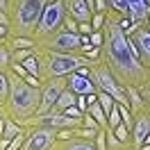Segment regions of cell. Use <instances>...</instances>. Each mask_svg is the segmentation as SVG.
Returning a JSON list of instances; mask_svg holds the SVG:
<instances>
[{
	"label": "cell",
	"instance_id": "obj_6",
	"mask_svg": "<svg viewBox=\"0 0 150 150\" xmlns=\"http://www.w3.org/2000/svg\"><path fill=\"white\" fill-rule=\"evenodd\" d=\"M66 16V9H64V0H52V2H46V7L39 16V23L34 32H32V39L39 41V39H46L48 34H52L55 30L62 28V21Z\"/></svg>",
	"mask_w": 150,
	"mask_h": 150
},
{
	"label": "cell",
	"instance_id": "obj_12",
	"mask_svg": "<svg viewBox=\"0 0 150 150\" xmlns=\"http://www.w3.org/2000/svg\"><path fill=\"white\" fill-rule=\"evenodd\" d=\"M64 84L66 89L75 96H91L96 93V86L93 82L89 80V66H82V68H77L73 73H68L64 77Z\"/></svg>",
	"mask_w": 150,
	"mask_h": 150
},
{
	"label": "cell",
	"instance_id": "obj_17",
	"mask_svg": "<svg viewBox=\"0 0 150 150\" xmlns=\"http://www.w3.org/2000/svg\"><path fill=\"white\" fill-rule=\"evenodd\" d=\"M23 132H25V127H23L21 123H16L14 118H9V116H5V132H2V137H5V139L11 141L16 134H23Z\"/></svg>",
	"mask_w": 150,
	"mask_h": 150
},
{
	"label": "cell",
	"instance_id": "obj_9",
	"mask_svg": "<svg viewBox=\"0 0 150 150\" xmlns=\"http://www.w3.org/2000/svg\"><path fill=\"white\" fill-rule=\"evenodd\" d=\"M127 41H130L132 52L137 55L143 66L150 68V28H148V21L139 23V28L134 30L132 34H127Z\"/></svg>",
	"mask_w": 150,
	"mask_h": 150
},
{
	"label": "cell",
	"instance_id": "obj_25",
	"mask_svg": "<svg viewBox=\"0 0 150 150\" xmlns=\"http://www.w3.org/2000/svg\"><path fill=\"white\" fill-rule=\"evenodd\" d=\"M80 127H86V130H93V132H98L100 130V125H98V123L93 121V118H91V116H89V114H82V118H80Z\"/></svg>",
	"mask_w": 150,
	"mask_h": 150
},
{
	"label": "cell",
	"instance_id": "obj_18",
	"mask_svg": "<svg viewBox=\"0 0 150 150\" xmlns=\"http://www.w3.org/2000/svg\"><path fill=\"white\" fill-rule=\"evenodd\" d=\"M75 98H77L75 93H71L68 89H64V91L59 93V98H57V103H55L52 109H55V112H64L66 107H73V105H75Z\"/></svg>",
	"mask_w": 150,
	"mask_h": 150
},
{
	"label": "cell",
	"instance_id": "obj_8",
	"mask_svg": "<svg viewBox=\"0 0 150 150\" xmlns=\"http://www.w3.org/2000/svg\"><path fill=\"white\" fill-rule=\"evenodd\" d=\"M55 134H57V130L41 127V125L25 127V141H23L21 150H50L52 143L57 141Z\"/></svg>",
	"mask_w": 150,
	"mask_h": 150
},
{
	"label": "cell",
	"instance_id": "obj_22",
	"mask_svg": "<svg viewBox=\"0 0 150 150\" xmlns=\"http://www.w3.org/2000/svg\"><path fill=\"white\" fill-rule=\"evenodd\" d=\"M105 146H107V150H121L123 148V143L114 137V132L109 127H105Z\"/></svg>",
	"mask_w": 150,
	"mask_h": 150
},
{
	"label": "cell",
	"instance_id": "obj_23",
	"mask_svg": "<svg viewBox=\"0 0 150 150\" xmlns=\"http://www.w3.org/2000/svg\"><path fill=\"white\" fill-rule=\"evenodd\" d=\"M118 123H121V114H118V105L114 103V107L109 109V114H107V127H109V130H114Z\"/></svg>",
	"mask_w": 150,
	"mask_h": 150
},
{
	"label": "cell",
	"instance_id": "obj_3",
	"mask_svg": "<svg viewBox=\"0 0 150 150\" xmlns=\"http://www.w3.org/2000/svg\"><path fill=\"white\" fill-rule=\"evenodd\" d=\"M48 0H14L9 7V28L7 39L11 37H32L39 23V16Z\"/></svg>",
	"mask_w": 150,
	"mask_h": 150
},
{
	"label": "cell",
	"instance_id": "obj_19",
	"mask_svg": "<svg viewBox=\"0 0 150 150\" xmlns=\"http://www.w3.org/2000/svg\"><path fill=\"white\" fill-rule=\"evenodd\" d=\"M21 66H23V68H25V71H28L30 75L39 77V52L34 50V52H32L30 57H25V59L21 62Z\"/></svg>",
	"mask_w": 150,
	"mask_h": 150
},
{
	"label": "cell",
	"instance_id": "obj_15",
	"mask_svg": "<svg viewBox=\"0 0 150 150\" xmlns=\"http://www.w3.org/2000/svg\"><path fill=\"white\" fill-rule=\"evenodd\" d=\"M50 150H96V146H93V141L71 137V139H66V141H55Z\"/></svg>",
	"mask_w": 150,
	"mask_h": 150
},
{
	"label": "cell",
	"instance_id": "obj_26",
	"mask_svg": "<svg viewBox=\"0 0 150 150\" xmlns=\"http://www.w3.org/2000/svg\"><path fill=\"white\" fill-rule=\"evenodd\" d=\"M89 25H91V30H103V25H105V14H91Z\"/></svg>",
	"mask_w": 150,
	"mask_h": 150
},
{
	"label": "cell",
	"instance_id": "obj_24",
	"mask_svg": "<svg viewBox=\"0 0 150 150\" xmlns=\"http://www.w3.org/2000/svg\"><path fill=\"white\" fill-rule=\"evenodd\" d=\"M7 91H9V80H7V73L0 71V105H5L7 100Z\"/></svg>",
	"mask_w": 150,
	"mask_h": 150
},
{
	"label": "cell",
	"instance_id": "obj_35",
	"mask_svg": "<svg viewBox=\"0 0 150 150\" xmlns=\"http://www.w3.org/2000/svg\"><path fill=\"white\" fill-rule=\"evenodd\" d=\"M0 39H7V28H2V25H0Z\"/></svg>",
	"mask_w": 150,
	"mask_h": 150
},
{
	"label": "cell",
	"instance_id": "obj_27",
	"mask_svg": "<svg viewBox=\"0 0 150 150\" xmlns=\"http://www.w3.org/2000/svg\"><path fill=\"white\" fill-rule=\"evenodd\" d=\"M89 43L93 48H100L103 46V32H100V30H93V32L89 34Z\"/></svg>",
	"mask_w": 150,
	"mask_h": 150
},
{
	"label": "cell",
	"instance_id": "obj_14",
	"mask_svg": "<svg viewBox=\"0 0 150 150\" xmlns=\"http://www.w3.org/2000/svg\"><path fill=\"white\" fill-rule=\"evenodd\" d=\"M125 7H127L130 23H143V21H148L150 5L146 0H125Z\"/></svg>",
	"mask_w": 150,
	"mask_h": 150
},
{
	"label": "cell",
	"instance_id": "obj_2",
	"mask_svg": "<svg viewBox=\"0 0 150 150\" xmlns=\"http://www.w3.org/2000/svg\"><path fill=\"white\" fill-rule=\"evenodd\" d=\"M7 80H9V91H7V100L2 105V109L9 118L23 123L30 116H34L39 109V89L25 84L21 77H16L9 71H7Z\"/></svg>",
	"mask_w": 150,
	"mask_h": 150
},
{
	"label": "cell",
	"instance_id": "obj_13",
	"mask_svg": "<svg viewBox=\"0 0 150 150\" xmlns=\"http://www.w3.org/2000/svg\"><path fill=\"white\" fill-rule=\"evenodd\" d=\"M64 9H66V16L73 18L75 23H86L91 18V7L84 0H64Z\"/></svg>",
	"mask_w": 150,
	"mask_h": 150
},
{
	"label": "cell",
	"instance_id": "obj_32",
	"mask_svg": "<svg viewBox=\"0 0 150 150\" xmlns=\"http://www.w3.org/2000/svg\"><path fill=\"white\" fill-rule=\"evenodd\" d=\"M75 107H77L82 114L86 112V107H89V105H86V98H84V96H77V98H75Z\"/></svg>",
	"mask_w": 150,
	"mask_h": 150
},
{
	"label": "cell",
	"instance_id": "obj_21",
	"mask_svg": "<svg viewBox=\"0 0 150 150\" xmlns=\"http://www.w3.org/2000/svg\"><path fill=\"white\" fill-rule=\"evenodd\" d=\"M9 55H11V50L7 48V43H2V46H0V71H2V73L9 71V64H11Z\"/></svg>",
	"mask_w": 150,
	"mask_h": 150
},
{
	"label": "cell",
	"instance_id": "obj_34",
	"mask_svg": "<svg viewBox=\"0 0 150 150\" xmlns=\"http://www.w3.org/2000/svg\"><path fill=\"white\" fill-rule=\"evenodd\" d=\"M7 148H9V139L2 137V139H0V150H7Z\"/></svg>",
	"mask_w": 150,
	"mask_h": 150
},
{
	"label": "cell",
	"instance_id": "obj_28",
	"mask_svg": "<svg viewBox=\"0 0 150 150\" xmlns=\"http://www.w3.org/2000/svg\"><path fill=\"white\" fill-rule=\"evenodd\" d=\"M62 28H64L66 32H73V34H77V23H75L73 18H68V16H64V21H62Z\"/></svg>",
	"mask_w": 150,
	"mask_h": 150
},
{
	"label": "cell",
	"instance_id": "obj_36",
	"mask_svg": "<svg viewBox=\"0 0 150 150\" xmlns=\"http://www.w3.org/2000/svg\"><path fill=\"white\" fill-rule=\"evenodd\" d=\"M5 116H7V114H5V109H2V105H0V121H2Z\"/></svg>",
	"mask_w": 150,
	"mask_h": 150
},
{
	"label": "cell",
	"instance_id": "obj_16",
	"mask_svg": "<svg viewBox=\"0 0 150 150\" xmlns=\"http://www.w3.org/2000/svg\"><path fill=\"white\" fill-rule=\"evenodd\" d=\"M7 48L9 50H32L37 46H34L32 37H11V39H7Z\"/></svg>",
	"mask_w": 150,
	"mask_h": 150
},
{
	"label": "cell",
	"instance_id": "obj_11",
	"mask_svg": "<svg viewBox=\"0 0 150 150\" xmlns=\"http://www.w3.org/2000/svg\"><path fill=\"white\" fill-rule=\"evenodd\" d=\"M146 141H150V112L141 109L139 114L132 116V127H130V146L139 150Z\"/></svg>",
	"mask_w": 150,
	"mask_h": 150
},
{
	"label": "cell",
	"instance_id": "obj_20",
	"mask_svg": "<svg viewBox=\"0 0 150 150\" xmlns=\"http://www.w3.org/2000/svg\"><path fill=\"white\" fill-rule=\"evenodd\" d=\"M112 132H114V137L121 141L123 146H127V143H130V127H125L123 123H118V125H116Z\"/></svg>",
	"mask_w": 150,
	"mask_h": 150
},
{
	"label": "cell",
	"instance_id": "obj_29",
	"mask_svg": "<svg viewBox=\"0 0 150 150\" xmlns=\"http://www.w3.org/2000/svg\"><path fill=\"white\" fill-rule=\"evenodd\" d=\"M91 32H93V30L89 25V21H86V23H77V34H80V37H89Z\"/></svg>",
	"mask_w": 150,
	"mask_h": 150
},
{
	"label": "cell",
	"instance_id": "obj_5",
	"mask_svg": "<svg viewBox=\"0 0 150 150\" xmlns=\"http://www.w3.org/2000/svg\"><path fill=\"white\" fill-rule=\"evenodd\" d=\"M89 80L93 82L96 91H103V93H107L116 105L127 107L125 89H123V84L114 77V73L107 68V64H105L103 59H98V62H91V64H89Z\"/></svg>",
	"mask_w": 150,
	"mask_h": 150
},
{
	"label": "cell",
	"instance_id": "obj_4",
	"mask_svg": "<svg viewBox=\"0 0 150 150\" xmlns=\"http://www.w3.org/2000/svg\"><path fill=\"white\" fill-rule=\"evenodd\" d=\"M39 52V80H50V77H66L82 66H89L84 55L77 52H48V50H37Z\"/></svg>",
	"mask_w": 150,
	"mask_h": 150
},
{
	"label": "cell",
	"instance_id": "obj_10",
	"mask_svg": "<svg viewBox=\"0 0 150 150\" xmlns=\"http://www.w3.org/2000/svg\"><path fill=\"white\" fill-rule=\"evenodd\" d=\"M66 89L64 77H50V80H43L41 86H39V109L37 114H48L52 107H55L59 93Z\"/></svg>",
	"mask_w": 150,
	"mask_h": 150
},
{
	"label": "cell",
	"instance_id": "obj_1",
	"mask_svg": "<svg viewBox=\"0 0 150 150\" xmlns=\"http://www.w3.org/2000/svg\"><path fill=\"white\" fill-rule=\"evenodd\" d=\"M132 23L130 18H123L114 11L105 14V25H103V46H100V59L107 68L114 73V77L123 86H134L139 89L141 84L150 82V68L143 66L132 52L130 41L125 37V30Z\"/></svg>",
	"mask_w": 150,
	"mask_h": 150
},
{
	"label": "cell",
	"instance_id": "obj_31",
	"mask_svg": "<svg viewBox=\"0 0 150 150\" xmlns=\"http://www.w3.org/2000/svg\"><path fill=\"white\" fill-rule=\"evenodd\" d=\"M23 82H25V84H30V86H34V89H39V86H41V80H39V77H34V75H25V77H23Z\"/></svg>",
	"mask_w": 150,
	"mask_h": 150
},
{
	"label": "cell",
	"instance_id": "obj_30",
	"mask_svg": "<svg viewBox=\"0 0 150 150\" xmlns=\"http://www.w3.org/2000/svg\"><path fill=\"white\" fill-rule=\"evenodd\" d=\"M64 114L68 116V118H82V112H80V109H77L75 105H73V107H66Z\"/></svg>",
	"mask_w": 150,
	"mask_h": 150
},
{
	"label": "cell",
	"instance_id": "obj_7",
	"mask_svg": "<svg viewBox=\"0 0 150 150\" xmlns=\"http://www.w3.org/2000/svg\"><path fill=\"white\" fill-rule=\"evenodd\" d=\"M37 50H48V52H77L80 50V34L66 32L64 28L55 30L52 34H48L46 39L34 41Z\"/></svg>",
	"mask_w": 150,
	"mask_h": 150
},
{
	"label": "cell",
	"instance_id": "obj_33",
	"mask_svg": "<svg viewBox=\"0 0 150 150\" xmlns=\"http://www.w3.org/2000/svg\"><path fill=\"white\" fill-rule=\"evenodd\" d=\"M0 25L2 28H9V14L7 11H0Z\"/></svg>",
	"mask_w": 150,
	"mask_h": 150
}]
</instances>
